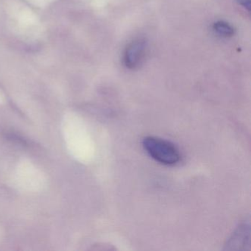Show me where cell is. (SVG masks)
<instances>
[{
    "label": "cell",
    "instance_id": "6da1fadb",
    "mask_svg": "<svg viewBox=\"0 0 251 251\" xmlns=\"http://www.w3.org/2000/svg\"><path fill=\"white\" fill-rule=\"evenodd\" d=\"M142 145L147 153L160 164L175 165L180 161L178 149L168 141L155 136H147L143 139Z\"/></svg>",
    "mask_w": 251,
    "mask_h": 251
},
{
    "label": "cell",
    "instance_id": "5b68a950",
    "mask_svg": "<svg viewBox=\"0 0 251 251\" xmlns=\"http://www.w3.org/2000/svg\"><path fill=\"white\" fill-rule=\"evenodd\" d=\"M236 2L249 12L251 9V0H236Z\"/></svg>",
    "mask_w": 251,
    "mask_h": 251
},
{
    "label": "cell",
    "instance_id": "7a4b0ae2",
    "mask_svg": "<svg viewBox=\"0 0 251 251\" xmlns=\"http://www.w3.org/2000/svg\"><path fill=\"white\" fill-rule=\"evenodd\" d=\"M148 43L144 39H136L127 45L123 54V63L127 68H137L145 58Z\"/></svg>",
    "mask_w": 251,
    "mask_h": 251
},
{
    "label": "cell",
    "instance_id": "3957f363",
    "mask_svg": "<svg viewBox=\"0 0 251 251\" xmlns=\"http://www.w3.org/2000/svg\"><path fill=\"white\" fill-rule=\"evenodd\" d=\"M251 239V230L250 225L247 223L241 225L236 230L231 239L227 242V249L228 250H245L246 246H250Z\"/></svg>",
    "mask_w": 251,
    "mask_h": 251
},
{
    "label": "cell",
    "instance_id": "277c9868",
    "mask_svg": "<svg viewBox=\"0 0 251 251\" xmlns=\"http://www.w3.org/2000/svg\"><path fill=\"white\" fill-rule=\"evenodd\" d=\"M213 30L223 38L232 37L235 34L234 27L226 21H217L213 25Z\"/></svg>",
    "mask_w": 251,
    "mask_h": 251
}]
</instances>
